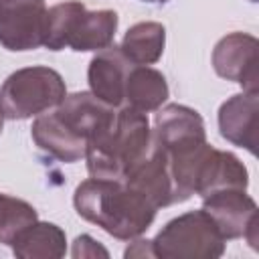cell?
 Returning a JSON list of instances; mask_svg holds the SVG:
<instances>
[{"instance_id": "52a82bcc", "label": "cell", "mask_w": 259, "mask_h": 259, "mask_svg": "<svg viewBox=\"0 0 259 259\" xmlns=\"http://www.w3.org/2000/svg\"><path fill=\"white\" fill-rule=\"evenodd\" d=\"M202 210L219 227L225 241L245 239L257 249V202L245 188H221L202 196Z\"/></svg>"}, {"instance_id": "5bb4252c", "label": "cell", "mask_w": 259, "mask_h": 259, "mask_svg": "<svg viewBox=\"0 0 259 259\" xmlns=\"http://www.w3.org/2000/svg\"><path fill=\"white\" fill-rule=\"evenodd\" d=\"M10 247L20 259H59L67 253V235L55 223L34 221L16 235Z\"/></svg>"}, {"instance_id": "ba28073f", "label": "cell", "mask_w": 259, "mask_h": 259, "mask_svg": "<svg viewBox=\"0 0 259 259\" xmlns=\"http://www.w3.org/2000/svg\"><path fill=\"white\" fill-rule=\"evenodd\" d=\"M45 0H0V45L22 53L45 45Z\"/></svg>"}, {"instance_id": "5b68a950", "label": "cell", "mask_w": 259, "mask_h": 259, "mask_svg": "<svg viewBox=\"0 0 259 259\" xmlns=\"http://www.w3.org/2000/svg\"><path fill=\"white\" fill-rule=\"evenodd\" d=\"M67 95L59 71L34 65L14 71L0 87V111L4 119H30L57 107Z\"/></svg>"}, {"instance_id": "ffe728a7", "label": "cell", "mask_w": 259, "mask_h": 259, "mask_svg": "<svg viewBox=\"0 0 259 259\" xmlns=\"http://www.w3.org/2000/svg\"><path fill=\"white\" fill-rule=\"evenodd\" d=\"M144 2H150V4H166L168 0H144Z\"/></svg>"}, {"instance_id": "30bf717a", "label": "cell", "mask_w": 259, "mask_h": 259, "mask_svg": "<svg viewBox=\"0 0 259 259\" xmlns=\"http://www.w3.org/2000/svg\"><path fill=\"white\" fill-rule=\"evenodd\" d=\"M123 182L130 188H134L138 194H142L156 208H164V206L180 202L174 180H172V172L168 166L166 150L156 142V138H154V144L148 156L130 170Z\"/></svg>"}, {"instance_id": "9c48e42d", "label": "cell", "mask_w": 259, "mask_h": 259, "mask_svg": "<svg viewBox=\"0 0 259 259\" xmlns=\"http://www.w3.org/2000/svg\"><path fill=\"white\" fill-rule=\"evenodd\" d=\"M257 49L259 42L253 34L231 32L223 36L212 49L214 73L239 83L243 91H257Z\"/></svg>"}, {"instance_id": "8992f818", "label": "cell", "mask_w": 259, "mask_h": 259, "mask_svg": "<svg viewBox=\"0 0 259 259\" xmlns=\"http://www.w3.org/2000/svg\"><path fill=\"white\" fill-rule=\"evenodd\" d=\"M225 243L214 221L200 208L168 221L152 239V249L160 259H217Z\"/></svg>"}, {"instance_id": "9a60e30c", "label": "cell", "mask_w": 259, "mask_h": 259, "mask_svg": "<svg viewBox=\"0 0 259 259\" xmlns=\"http://www.w3.org/2000/svg\"><path fill=\"white\" fill-rule=\"evenodd\" d=\"M170 95L166 77L148 65H134L127 81H125V93H123V105L150 113L160 109Z\"/></svg>"}, {"instance_id": "6da1fadb", "label": "cell", "mask_w": 259, "mask_h": 259, "mask_svg": "<svg viewBox=\"0 0 259 259\" xmlns=\"http://www.w3.org/2000/svg\"><path fill=\"white\" fill-rule=\"evenodd\" d=\"M115 107L97 99L91 91L67 93L51 113L32 121V140L51 158L73 164L85 158L89 142L113 119Z\"/></svg>"}, {"instance_id": "3957f363", "label": "cell", "mask_w": 259, "mask_h": 259, "mask_svg": "<svg viewBox=\"0 0 259 259\" xmlns=\"http://www.w3.org/2000/svg\"><path fill=\"white\" fill-rule=\"evenodd\" d=\"M154 144L148 115L121 105L113 119L89 142L85 160L91 178L123 180Z\"/></svg>"}, {"instance_id": "7c38bea8", "label": "cell", "mask_w": 259, "mask_h": 259, "mask_svg": "<svg viewBox=\"0 0 259 259\" xmlns=\"http://www.w3.org/2000/svg\"><path fill=\"white\" fill-rule=\"evenodd\" d=\"M257 113H259V93L243 91L219 107V130L221 136L233 146L245 148L253 156L257 154Z\"/></svg>"}, {"instance_id": "ac0fdd59", "label": "cell", "mask_w": 259, "mask_h": 259, "mask_svg": "<svg viewBox=\"0 0 259 259\" xmlns=\"http://www.w3.org/2000/svg\"><path fill=\"white\" fill-rule=\"evenodd\" d=\"M71 255H73L75 259H79V257H97V255L109 257L107 249H103V247H101L93 237H89V235H81V237L75 239Z\"/></svg>"}, {"instance_id": "7402d4cb", "label": "cell", "mask_w": 259, "mask_h": 259, "mask_svg": "<svg viewBox=\"0 0 259 259\" xmlns=\"http://www.w3.org/2000/svg\"><path fill=\"white\" fill-rule=\"evenodd\" d=\"M251 2H257V0H251Z\"/></svg>"}, {"instance_id": "d6986e66", "label": "cell", "mask_w": 259, "mask_h": 259, "mask_svg": "<svg viewBox=\"0 0 259 259\" xmlns=\"http://www.w3.org/2000/svg\"><path fill=\"white\" fill-rule=\"evenodd\" d=\"M123 257H125V259H134V257H138V259L156 257V255H154V249H152V241L140 239V237L132 239V245L123 251Z\"/></svg>"}, {"instance_id": "8fae6325", "label": "cell", "mask_w": 259, "mask_h": 259, "mask_svg": "<svg viewBox=\"0 0 259 259\" xmlns=\"http://www.w3.org/2000/svg\"><path fill=\"white\" fill-rule=\"evenodd\" d=\"M134 63L123 55L121 47L115 42L97 51V55L91 59L87 69V81H89L91 93L115 109L121 107L125 81Z\"/></svg>"}, {"instance_id": "277c9868", "label": "cell", "mask_w": 259, "mask_h": 259, "mask_svg": "<svg viewBox=\"0 0 259 259\" xmlns=\"http://www.w3.org/2000/svg\"><path fill=\"white\" fill-rule=\"evenodd\" d=\"M119 16L115 10H87L77 0L47 8L45 45L49 51L73 49L77 53L101 51L113 45Z\"/></svg>"}, {"instance_id": "7a4b0ae2", "label": "cell", "mask_w": 259, "mask_h": 259, "mask_svg": "<svg viewBox=\"0 0 259 259\" xmlns=\"http://www.w3.org/2000/svg\"><path fill=\"white\" fill-rule=\"evenodd\" d=\"M75 210L119 241L142 237L156 219L158 208L123 180L87 178L73 194Z\"/></svg>"}, {"instance_id": "2e32d148", "label": "cell", "mask_w": 259, "mask_h": 259, "mask_svg": "<svg viewBox=\"0 0 259 259\" xmlns=\"http://www.w3.org/2000/svg\"><path fill=\"white\" fill-rule=\"evenodd\" d=\"M166 45V28L160 22H138L127 28L121 40L123 55L134 65H154L160 61Z\"/></svg>"}, {"instance_id": "44dd1931", "label": "cell", "mask_w": 259, "mask_h": 259, "mask_svg": "<svg viewBox=\"0 0 259 259\" xmlns=\"http://www.w3.org/2000/svg\"><path fill=\"white\" fill-rule=\"evenodd\" d=\"M2 125H4V115H2V111H0V134H2Z\"/></svg>"}, {"instance_id": "e0dca14e", "label": "cell", "mask_w": 259, "mask_h": 259, "mask_svg": "<svg viewBox=\"0 0 259 259\" xmlns=\"http://www.w3.org/2000/svg\"><path fill=\"white\" fill-rule=\"evenodd\" d=\"M34 221H38V212L30 202L0 192V243L12 245L16 235Z\"/></svg>"}, {"instance_id": "4fadbf2b", "label": "cell", "mask_w": 259, "mask_h": 259, "mask_svg": "<svg viewBox=\"0 0 259 259\" xmlns=\"http://www.w3.org/2000/svg\"><path fill=\"white\" fill-rule=\"evenodd\" d=\"M154 119V138L162 148H172L190 140L206 138L204 121L200 113L188 105L168 103L156 109Z\"/></svg>"}]
</instances>
